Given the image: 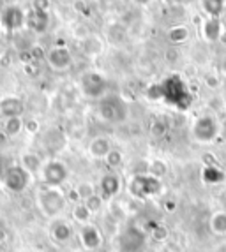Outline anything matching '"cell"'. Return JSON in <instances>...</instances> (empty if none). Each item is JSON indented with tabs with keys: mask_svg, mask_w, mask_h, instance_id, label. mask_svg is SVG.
<instances>
[{
	"mask_svg": "<svg viewBox=\"0 0 226 252\" xmlns=\"http://www.w3.org/2000/svg\"><path fill=\"white\" fill-rule=\"evenodd\" d=\"M67 196L60 187H46V185H41L38 190H36V205H38V210L41 212L46 219H57L62 217L64 210L67 206Z\"/></svg>",
	"mask_w": 226,
	"mask_h": 252,
	"instance_id": "1",
	"label": "cell"
},
{
	"mask_svg": "<svg viewBox=\"0 0 226 252\" xmlns=\"http://www.w3.org/2000/svg\"><path fill=\"white\" fill-rule=\"evenodd\" d=\"M34 177L27 171L20 162L9 164L5 166L2 177H0V187L5 190L7 194H13V196H18V194H23L32 184Z\"/></svg>",
	"mask_w": 226,
	"mask_h": 252,
	"instance_id": "2",
	"label": "cell"
},
{
	"mask_svg": "<svg viewBox=\"0 0 226 252\" xmlns=\"http://www.w3.org/2000/svg\"><path fill=\"white\" fill-rule=\"evenodd\" d=\"M127 190L134 199H149L159 196L163 190V184L155 177L143 173V175H133L127 184Z\"/></svg>",
	"mask_w": 226,
	"mask_h": 252,
	"instance_id": "3",
	"label": "cell"
},
{
	"mask_svg": "<svg viewBox=\"0 0 226 252\" xmlns=\"http://www.w3.org/2000/svg\"><path fill=\"white\" fill-rule=\"evenodd\" d=\"M164 87V101L168 104L175 106L179 109H188L191 104V94L186 89V83L180 80L179 76H170L168 80L163 81Z\"/></svg>",
	"mask_w": 226,
	"mask_h": 252,
	"instance_id": "4",
	"label": "cell"
},
{
	"mask_svg": "<svg viewBox=\"0 0 226 252\" xmlns=\"http://www.w3.org/2000/svg\"><path fill=\"white\" fill-rule=\"evenodd\" d=\"M69 178V168L60 159H48L42 164V169L39 173V180L46 187H62Z\"/></svg>",
	"mask_w": 226,
	"mask_h": 252,
	"instance_id": "5",
	"label": "cell"
},
{
	"mask_svg": "<svg viewBox=\"0 0 226 252\" xmlns=\"http://www.w3.org/2000/svg\"><path fill=\"white\" fill-rule=\"evenodd\" d=\"M99 117L110 124H120L127 118V106L118 95L103 97L99 102Z\"/></svg>",
	"mask_w": 226,
	"mask_h": 252,
	"instance_id": "6",
	"label": "cell"
},
{
	"mask_svg": "<svg viewBox=\"0 0 226 252\" xmlns=\"http://www.w3.org/2000/svg\"><path fill=\"white\" fill-rule=\"evenodd\" d=\"M219 136V124L212 115L198 117L193 124V138L201 145H209L216 141Z\"/></svg>",
	"mask_w": 226,
	"mask_h": 252,
	"instance_id": "7",
	"label": "cell"
},
{
	"mask_svg": "<svg viewBox=\"0 0 226 252\" xmlns=\"http://www.w3.org/2000/svg\"><path fill=\"white\" fill-rule=\"evenodd\" d=\"M106 87H108L106 78L97 71H87L80 78L81 94L85 97H90V99H99V97L105 95Z\"/></svg>",
	"mask_w": 226,
	"mask_h": 252,
	"instance_id": "8",
	"label": "cell"
},
{
	"mask_svg": "<svg viewBox=\"0 0 226 252\" xmlns=\"http://www.w3.org/2000/svg\"><path fill=\"white\" fill-rule=\"evenodd\" d=\"M145 245V235L136 226H127L122 229L117 238L118 252H142Z\"/></svg>",
	"mask_w": 226,
	"mask_h": 252,
	"instance_id": "9",
	"label": "cell"
},
{
	"mask_svg": "<svg viewBox=\"0 0 226 252\" xmlns=\"http://www.w3.org/2000/svg\"><path fill=\"white\" fill-rule=\"evenodd\" d=\"M27 23V13L18 5H7L0 11V29L4 32H16Z\"/></svg>",
	"mask_w": 226,
	"mask_h": 252,
	"instance_id": "10",
	"label": "cell"
},
{
	"mask_svg": "<svg viewBox=\"0 0 226 252\" xmlns=\"http://www.w3.org/2000/svg\"><path fill=\"white\" fill-rule=\"evenodd\" d=\"M48 233H50V238L53 240L55 244L64 245L73 240L75 227H73V224L67 219L57 217V219H51L50 224H48Z\"/></svg>",
	"mask_w": 226,
	"mask_h": 252,
	"instance_id": "11",
	"label": "cell"
},
{
	"mask_svg": "<svg viewBox=\"0 0 226 252\" xmlns=\"http://www.w3.org/2000/svg\"><path fill=\"white\" fill-rule=\"evenodd\" d=\"M122 190V178L118 177L117 173H105L99 180V185H97V194L105 201H110V199L117 198Z\"/></svg>",
	"mask_w": 226,
	"mask_h": 252,
	"instance_id": "12",
	"label": "cell"
},
{
	"mask_svg": "<svg viewBox=\"0 0 226 252\" xmlns=\"http://www.w3.org/2000/svg\"><path fill=\"white\" fill-rule=\"evenodd\" d=\"M46 62L53 71H67L73 65V55L69 51V48L53 46L48 50Z\"/></svg>",
	"mask_w": 226,
	"mask_h": 252,
	"instance_id": "13",
	"label": "cell"
},
{
	"mask_svg": "<svg viewBox=\"0 0 226 252\" xmlns=\"http://www.w3.org/2000/svg\"><path fill=\"white\" fill-rule=\"evenodd\" d=\"M78 240L85 251H97L103 245V233L94 224H85L78 229Z\"/></svg>",
	"mask_w": 226,
	"mask_h": 252,
	"instance_id": "14",
	"label": "cell"
},
{
	"mask_svg": "<svg viewBox=\"0 0 226 252\" xmlns=\"http://www.w3.org/2000/svg\"><path fill=\"white\" fill-rule=\"evenodd\" d=\"M23 111H25V102L21 97L13 95V94L0 97V115L4 118L21 117Z\"/></svg>",
	"mask_w": 226,
	"mask_h": 252,
	"instance_id": "15",
	"label": "cell"
},
{
	"mask_svg": "<svg viewBox=\"0 0 226 252\" xmlns=\"http://www.w3.org/2000/svg\"><path fill=\"white\" fill-rule=\"evenodd\" d=\"M48 23H50V16H48V11H38V9H32L27 13V23L32 32L36 34H42L44 30L48 29Z\"/></svg>",
	"mask_w": 226,
	"mask_h": 252,
	"instance_id": "16",
	"label": "cell"
},
{
	"mask_svg": "<svg viewBox=\"0 0 226 252\" xmlns=\"http://www.w3.org/2000/svg\"><path fill=\"white\" fill-rule=\"evenodd\" d=\"M112 141L106 136H97L88 143V154L94 159H106L110 152H112Z\"/></svg>",
	"mask_w": 226,
	"mask_h": 252,
	"instance_id": "17",
	"label": "cell"
},
{
	"mask_svg": "<svg viewBox=\"0 0 226 252\" xmlns=\"http://www.w3.org/2000/svg\"><path fill=\"white\" fill-rule=\"evenodd\" d=\"M20 164L34 177V175H39V173H41L44 160H42L41 156L36 154V152H23L20 156Z\"/></svg>",
	"mask_w": 226,
	"mask_h": 252,
	"instance_id": "18",
	"label": "cell"
},
{
	"mask_svg": "<svg viewBox=\"0 0 226 252\" xmlns=\"http://www.w3.org/2000/svg\"><path fill=\"white\" fill-rule=\"evenodd\" d=\"M201 182L207 185H219L226 180V173L218 166H203L201 168Z\"/></svg>",
	"mask_w": 226,
	"mask_h": 252,
	"instance_id": "19",
	"label": "cell"
},
{
	"mask_svg": "<svg viewBox=\"0 0 226 252\" xmlns=\"http://www.w3.org/2000/svg\"><path fill=\"white\" fill-rule=\"evenodd\" d=\"M201 34L210 42L218 41L223 35V25L221 21H219V18H207L205 23L201 25Z\"/></svg>",
	"mask_w": 226,
	"mask_h": 252,
	"instance_id": "20",
	"label": "cell"
},
{
	"mask_svg": "<svg viewBox=\"0 0 226 252\" xmlns=\"http://www.w3.org/2000/svg\"><path fill=\"white\" fill-rule=\"evenodd\" d=\"M23 130H25V120H23L21 117L4 118L2 132H4L7 138H16V136H20Z\"/></svg>",
	"mask_w": 226,
	"mask_h": 252,
	"instance_id": "21",
	"label": "cell"
},
{
	"mask_svg": "<svg viewBox=\"0 0 226 252\" xmlns=\"http://www.w3.org/2000/svg\"><path fill=\"white\" fill-rule=\"evenodd\" d=\"M209 229L214 235H226V210H218L210 215Z\"/></svg>",
	"mask_w": 226,
	"mask_h": 252,
	"instance_id": "22",
	"label": "cell"
},
{
	"mask_svg": "<svg viewBox=\"0 0 226 252\" xmlns=\"http://www.w3.org/2000/svg\"><path fill=\"white\" fill-rule=\"evenodd\" d=\"M92 212L88 210L87 205H85L83 201L80 203H75V206H73V212H71V217L75 222L81 224V226H85V224H90V220H92Z\"/></svg>",
	"mask_w": 226,
	"mask_h": 252,
	"instance_id": "23",
	"label": "cell"
},
{
	"mask_svg": "<svg viewBox=\"0 0 226 252\" xmlns=\"http://www.w3.org/2000/svg\"><path fill=\"white\" fill-rule=\"evenodd\" d=\"M168 171H170V166H168L166 160L152 159L151 162H149V175L155 177L157 180H163V178L168 175Z\"/></svg>",
	"mask_w": 226,
	"mask_h": 252,
	"instance_id": "24",
	"label": "cell"
},
{
	"mask_svg": "<svg viewBox=\"0 0 226 252\" xmlns=\"http://www.w3.org/2000/svg\"><path fill=\"white\" fill-rule=\"evenodd\" d=\"M81 48H83V51L88 57H97L103 51V44H101L99 37H96V35H88L87 39H83L81 41Z\"/></svg>",
	"mask_w": 226,
	"mask_h": 252,
	"instance_id": "25",
	"label": "cell"
},
{
	"mask_svg": "<svg viewBox=\"0 0 226 252\" xmlns=\"http://www.w3.org/2000/svg\"><path fill=\"white\" fill-rule=\"evenodd\" d=\"M189 39V30L184 25H175L168 30V41L173 42V44H180V42H186Z\"/></svg>",
	"mask_w": 226,
	"mask_h": 252,
	"instance_id": "26",
	"label": "cell"
},
{
	"mask_svg": "<svg viewBox=\"0 0 226 252\" xmlns=\"http://www.w3.org/2000/svg\"><path fill=\"white\" fill-rule=\"evenodd\" d=\"M75 192L80 201H87L90 196L97 192V187H94V184H90V182H81L75 187Z\"/></svg>",
	"mask_w": 226,
	"mask_h": 252,
	"instance_id": "27",
	"label": "cell"
},
{
	"mask_svg": "<svg viewBox=\"0 0 226 252\" xmlns=\"http://www.w3.org/2000/svg\"><path fill=\"white\" fill-rule=\"evenodd\" d=\"M203 9L207 11L209 18H219V14L225 9V2L223 0H203Z\"/></svg>",
	"mask_w": 226,
	"mask_h": 252,
	"instance_id": "28",
	"label": "cell"
},
{
	"mask_svg": "<svg viewBox=\"0 0 226 252\" xmlns=\"http://www.w3.org/2000/svg\"><path fill=\"white\" fill-rule=\"evenodd\" d=\"M152 238H154L155 242H159V244H164V242H168V238H170V229H168L164 224H154V226H152Z\"/></svg>",
	"mask_w": 226,
	"mask_h": 252,
	"instance_id": "29",
	"label": "cell"
},
{
	"mask_svg": "<svg viewBox=\"0 0 226 252\" xmlns=\"http://www.w3.org/2000/svg\"><path fill=\"white\" fill-rule=\"evenodd\" d=\"M105 160L112 169H117L118 166H122V162H124V154H122L118 148H112V152L106 156Z\"/></svg>",
	"mask_w": 226,
	"mask_h": 252,
	"instance_id": "30",
	"label": "cell"
},
{
	"mask_svg": "<svg viewBox=\"0 0 226 252\" xmlns=\"http://www.w3.org/2000/svg\"><path fill=\"white\" fill-rule=\"evenodd\" d=\"M147 97H149L151 101H164V87H163V83L151 85V87L147 89Z\"/></svg>",
	"mask_w": 226,
	"mask_h": 252,
	"instance_id": "31",
	"label": "cell"
},
{
	"mask_svg": "<svg viewBox=\"0 0 226 252\" xmlns=\"http://www.w3.org/2000/svg\"><path fill=\"white\" fill-rule=\"evenodd\" d=\"M85 205H87V208L90 212H92V214H97V212H101L103 210V205H105V199L101 198L99 194H94V196H90V198L87 199V201H83Z\"/></svg>",
	"mask_w": 226,
	"mask_h": 252,
	"instance_id": "32",
	"label": "cell"
},
{
	"mask_svg": "<svg viewBox=\"0 0 226 252\" xmlns=\"http://www.w3.org/2000/svg\"><path fill=\"white\" fill-rule=\"evenodd\" d=\"M166 130H168V127H166V124H164V120H154L152 122V126H151V134L154 136V138H161V136H164L166 134Z\"/></svg>",
	"mask_w": 226,
	"mask_h": 252,
	"instance_id": "33",
	"label": "cell"
},
{
	"mask_svg": "<svg viewBox=\"0 0 226 252\" xmlns=\"http://www.w3.org/2000/svg\"><path fill=\"white\" fill-rule=\"evenodd\" d=\"M25 130L30 132V134H38L39 132V122L36 118H30V120H25Z\"/></svg>",
	"mask_w": 226,
	"mask_h": 252,
	"instance_id": "34",
	"label": "cell"
},
{
	"mask_svg": "<svg viewBox=\"0 0 226 252\" xmlns=\"http://www.w3.org/2000/svg\"><path fill=\"white\" fill-rule=\"evenodd\" d=\"M50 7V0H34V9L38 11H48Z\"/></svg>",
	"mask_w": 226,
	"mask_h": 252,
	"instance_id": "35",
	"label": "cell"
},
{
	"mask_svg": "<svg viewBox=\"0 0 226 252\" xmlns=\"http://www.w3.org/2000/svg\"><path fill=\"white\" fill-rule=\"evenodd\" d=\"M164 210L170 212V214H173V212L177 210V201H173V199H168V201H164Z\"/></svg>",
	"mask_w": 226,
	"mask_h": 252,
	"instance_id": "36",
	"label": "cell"
},
{
	"mask_svg": "<svg viewBox=\"0 0 226 252\" xmlns=\"http://www.w3.org/2000/svg\"><path fill=\"white\" fill-rule=\"evenodd\" d=\"M4 169H5V166H4V162H2V157H0V177H2V173H4Z\"/></svg>",
	"mask_w": 226,
	"mask_h": 252,
	"instance_id": "37",
	"label": "cell"
},
{
	"mask_svg": "<svg viewBox=\"0 0 226 252\" xmlns=\"http://www.w3.org/2000/svg\"><path fill=\"white\" fill-rule=\"evenodd\" d=\"M18 252H38V251H34V249H23V251H18Z\"/></svg>",
	"mask_w": 226,
	"mask_h": 252,
	"instance_id": "38",
	"label": "cell"
},
{
	"mask_svg": "<svg viewBox=\"0 0 226 252\" xmlns=\"http://www.w3.org/2000/svg\"><path fill=\"white\" fill-rule=\"evenodd\" d=\"M166 2H172V4H175V2H180V0H166Z\"/></svg>",
	"mask_w": 226,
	"mask_h": 252,
	"instance_id": "39",
	"label": "cell"
},
{
	"mask_svg": "<svg viewBox=\"0 0 226 252\" xmlns=\"http://www.w3.org/2000/svg\"><path fill=\"white\" fill-rule=\"evenodd\" d=\"M142 2H147V0H142Z\"/></svg>",
	"mask_w": 226,
	"mask_h": 252,
	"instance_id": "40",
	"label": "cell"
},
{
	"mask_svg": "<svg viewBox=\"0 0 226 252\" xmlns=\"http://www.w3.org/2000/svg\"><path fill=\"white\" fill-rule=\"evenodd\" d=\"M223 2H225V4H226V0H223Z\"/></svg>",
	"mask_w": 226,
	"mask_h": 252,
	"instance_id": "41",
	"label": "cell"
}]
</instances>
